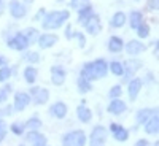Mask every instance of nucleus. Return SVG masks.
Listing matches in <instances>:
<instances>
[{"label": "nucleus", "instance_id": "obj_33", "mask_svg": "<svg viewBox=\"0 0 159 146\" xmlns=\"http://www.w3.org/2000/svg\"><path fill=\"white\" fill-rule=\"evenodd\" d=\"M10 132H11L13 135H16V137H21V135H24L25 127H24L22 122H13V124L10 126Z\"/></svg>", "mask_w": 159, "mask_h": 146}, {"label": "nucleus", "instance_id": "obj_21", "mask_svg": "<svg viewBox=\"0 0 159 146\" xmlns=\"http://www.w3.org/2000/svg\"><path fill=\"white\" fill-rule=\"evenodd\" d=\"M24 137H25V141L30 144H37V143L46 144V137L43 134H40V130H29L27 134H24Z\"/></svg>", "mask_w": 159, "mask_h": 146}, {"label": "nucleus", "instance_id": "obj_26", "mask_svg": "<svg viewBox=\"0 0 159 146\" xmlns=\"http://www.w3.org/2000/svg\"><path fill=\"white\" fill-rule=\"evenodd\" d=\"M129 25L132 29H137L139 25L143 22V13L142 11H137V10H134V11H130V15H129Z\"/></svg>", "mask_w": 159, "mask_h": 146}, {"label": "nucleus", "instance_id": "obj_16", "mask_svg": "<svg viewBox=\"0 0 159 146\" xmlns=\"http://www.w3.org/2000/svg\"><path fill=\"white\" fill-rule=\"evenodd\" d=\"M83 25H84V29H86V32H88L89 35H97V33L100 32V29H102L100 18H99V15H94V13H92V16H91Z\"/></svg>", "mask_w": 159, "mask_h": 146}, {"label": "nucleus", "instance_id": "obj_11", "mask_svg": "<svg viewBox=\"0 0 159 146\" xmlns=\"http://www.w3.org/2000/svg\"><path fill=\"white\" fill-rule=\"evenodd\" d=\"M8 8H10V15L15 18V19H22L25 15H27V7L24 3H21L19 0H11L8 3Z\"/></svg>", "mask_w": 159, "mask_h": 146}, {"label": "nucleus", "instance_id": "obj_55", "mask_svg": "<svg viewBox=\"0 0 159 146\" xmlns=\"http://www.w3.org/2000/svg\"><path fill=\"white\" fill-rule=\"evenodd\" d=\"M134 2H139V0H134Z\"/></svg>", "mask_w": 159, "mask_h": 146}, {"label": "nucleus", "instance_id": "obj_8", "mask_svg": "<svg viewBox=\"0 0 159 146\" xmlns=\"http://www.w3.org/2000/svg\"><path fill=\"white\" fill-rule=\"evenodd\" d=\"M108 132L111 134V137H113L116 141H121V143L127 141V140H129V137H130L129 129H126L123 124H118V122H111V124H110Z\"/></svg>", "mask_w": 159, "mask_h": 146}, {"label": "nucleus", "instance_id": "obj_3", "mask_svg": "<svg viewBox=\"0 0 159 146\" xmlns=\"http://www.w3.org/2000/svg\"><path fill=\"white\" fill-rule=\"evenodd\" d=\"M108 138V129L103 126H96L89 135V146H103Z\"/></svg>", "mask_w": 159, "mask_h": 146}, {"label": "nucleus", "instance_id": "obj_1", "mask_svg": "<svg viewBox=\"0 0 159 146\" xmlns=\"http://www.w3.org/2000/svg\"><path fill=\"white\" fill-rule=\"evenodd\" d=\"M70 18V11L69 10H56V11H49L45 15L42 19V27L45 30H56L69 21Z\"/></svg>", "mask_w": 159, "mask_h": 146}, {"label": "nucleus", "instance_id": "obj_6", "mask_svg": "<svg viewBox=\"0 0 159 146\" xmlns=\"http://www.w3.org/2000/svg\"><path fill=\"white\" fill-rule=\"evenodd\" d=\"M32 103V97L29 92L18 91L15 92V102H13V110L15 111H24Z\"/></svg>", "mask_w": 159, "mask_h": 146}, {"label": "nucleus", "instance_id": "obj_30", "mask_svg": "<svg viewBox=\"0 0 159 146\" xmlns=\"http://www.w3.org/2000/svg\"><path fill=\"white\" fill-rule=\"evenodd\" d=\"M42 126H43V122H42V119H40L38 116L29 117L27 121H25V124H24V127L29 129V130H40V129H42Z\"/></svg>", "mask_w": 159, "mask_h": 146}, {"label": "nucleus", "instance_id": "obj_51", "mask_svg": "<svg viewBox=\"0 0 159 146\" xmlns=\"http://www.w3.org/2000/svg\"><path fill=\"white\" fill-rule=\"evenodd\" d=\"M151 146H159V141H154V143H153Z\"/></svg>", "mask_w": 159, "mask_h": 146}, {"label": "nucleus", "instance_id": "obj_40", "mask_svg": "<svg viewBox=\"0 0 159 146\" xmlns=\"http://www.w3.org/2000/svg\"><path fill=\"white\" fill-rule=\"evenodd\" d=\"M73 37L78 40L80 48H84V46H86V38H84V35H83L81 32H73Z\"/></svg>", "mask_w": 159, "mask_h": 146}, {"label": "nucleus", "instance_id": "obj_5", "mask_svg": "<svg viewBox=\"0 0 159 146\" xmlns=\"http://www.w3.org/2000/svg\"><path fill=\"white\" fill-rule=\"evenodd\" d=\"M30 97H32V103L37 105V107H42V105L48 103L49 100V91L45 87H40V86H34L30 87Z\"/></svg>", "mask_w": 159, "mask_h": 146}, {"label": "nucleus", "instance_id": "obj_57", "mask_svg": "<svg viewBox=\"0 0 159 146\" xmlns=\"http://www.w3.org/2000/svg\"><path fill=\"white\" fill-rule=\"evenodd\" d=\"M61 2H62V0H61Z\"/></svg>", "mask_w": 159, "mask_h": 146}, {"label": "nucleus", "instance_id": "obj_22", "mask_svg": "<svg viewBox=\"0 0 159 146\" xmlns=\"http://www.w3.org/2000/svg\"><path fill=\"white\" fill-rule=\"evenodd\" d=\"M22 76H24V81L27 83V84H35L37 81V76H38V70L35 69V65H27L24 70H22Z\"/></svg>", "mask_w": 159, "mask_h": 146}, {"label": "nucleus", "instance_id": "obj_14", "mask_svg": "<svg viewBox=\"0 0 159 146\" xmlns=\"http://www.w3.org/2000/svg\"><path fill=\"white\" fill-rule=\"evenodd\" d=\"M124 49L129 56H139L143 51H147V45L142 43L140 40H130V42L124 45Z\"/></svg>", "mask_w": 159, "mask_h": 146}, {"label": "nucleus", "instance_id": "obj_20", "mask_svg": "<svg viewBox=\"0 0 159 146\" xmlns=\"http://www.w3.org/2000/svg\"><path fill=\"white\" fill-rule=\"evenodd\" d=\"M154 113H157L156 108H142V110H139L137 114H135V122H137V126H143Z\"/></svg>", "mask_w": 159, "mask_h": 146}, {"label": "nucleus", "instance_id": "obj_31", "mask_svg": "<svg viewBox=\"0 0 159 146\" xmlns=\"http://www.w3.org/2000/svg\"><path fill=\"white\" fill-rule=\"evenodd\" d=\"M24 54H22V60L25 62H29V64H38L40 62V54L37 51H22Z\"/></svg>", "mask_w": 159, "mask_h": 146}, {"label": "nucleus", "instance_id": "obj_48", "mask_svg": "<svg viewBox=\"0 0 159 146\" xmlns=\"http://www.w3.org/2000/svg\"><path fill=\"white\" fill-rule=\"evenodd\" d=\"M5 0H0V16H2L3 15V13H5Z\"/></svg>", "mask_w": 159, "mask_h": 146}, {"label": "nucleus", "instance_id": "obj_37", "mask_svg": "<svg viewBox=\"0 0 159 146\" xmlns=\"http://www.w3.org/2000/svg\"><path fill=\"white\" fill-rule=\"evenodd\" d=\"M86 5H89V0H70V7L73 10H81Z\"/></svg>", "mask_w": 159, "mask_h": 146}, {"label": "nucleus", "instance_id": "obj_56", "mask_svg": "<svg viewBox=\"0 0 159 146\" xmlns=\"http://www.w3.org/2000/svg\"><path fill=\"white\" fill-rule=\"evenodd\" d=\"M45 146H48V144H45Z\"/></svg>", "mask_w": 159, "mask_h": 146}, {"label": "nucleus", "instance_id": "obj_38", "mask_svg": "<svg viewBox=\"0 0 159 146\" xmlns=\"http://www.w3.org/2000/svg\"><path fill=\"white\" fill-rule=\"evenodd\" d=\"M142 81H143V84H147V86H154L156 84V76H154L153 72H148L147 76H145V79H142Z\"/></svg>", "mask_w": 159, "mask_h": 146}, {"label": "nucleus", "instance_id": "obj_46", "mask_svg": "<svg viewBox=\"0 0 159 146\" xmlns=\"http://www.w3.org/2000/svg\"><path fill=\"white\" fill-rule=\"evenodd\" d=\"M65 38H67V40H72V38H73V33H72V27H70V25H67V29H65Z\"/></svg>", "mask_w": 159, "mask_h": 146}, {"label": "nucleus", "instance_id": "obj_41", "mask_svg": "<svg viewBox=\"0 0 159 146\" xmlns=\"http://www.w3.org/2000/svg\"><path fill=\"white\" fill-rule=\"evenodd\" d=\"M8 97H10V92L5 87H2V89H0V105L7 103L8 102Z\"/></svg>", "mask_w": 159, "mask_h": 146}, {"label": "nucleus", "instance_id": "obj_17", "mask_svg": "<svg viewBox=\"0 0 159 146\" xmlns=\"http://www.w3.org/2000/svg\"><path fill=\"white\" fill-rule=\"evenodd\" d=\"M69 113V107H67V103H64V102H56V103H52L51 105V108H49V114L51 116H54L56 119H64L65 116H67Z\"/></svg>", "mask_w": 159, "mask_h": 146}, {"label": "nucleus", "instance_id": "obj_18", "mask_svg": "<svg viewBox=\"0 0 159 146\" xmlns=\"http://www.w3.org/2000/svg\"><path fill=\"white\" fill-rule=\"evenodd\" d=\"M143 130H145V134H148V135H157V132H159V117H157V113H154L148 121L143 124Z\"/></svg>", "mask_w": 159, "mask_h": 146}, {"label": "nucleus", "instance_id": "obj_28", "mask_svg": "<svg viewBox=\"0 0 159 146\" xmlns=\"http://www.w3.org/2000/svg\"><path fill=\"white\" fill-rule=\"evenodd\" d=\"M38 30L35 29V27H25L24 30H22V35L25 37V40L29 42V45H34L37 40H38Z\"/></svg>", "mask_w": 159, "mask_h": 146}, {"label": "nucleus", "instance_id": "obj_4", "mask_svg": "<svg viewBox=\"0 0 159 146\" xmlns=\"http://www.w3.org/2000/svg\"><path fill=\"white\" fill-rule=\"evenodd\" d=\"M142 67H143V62H142V60H139V59H127V60L123 64V69H124L123 76H121V78H123V84L127 83L132 76H135V73H137Z\"/></svg>", "mask_w": 159, "mask_h": 146}, {"label": "nucleus", "instance_id": "obj_42", "mask_svg": "<svg viewBox=\"0 0 159 146\" xmlns=\"http://www.w3.org/2000/svg\"><path fill=\"white\" fill-rule=\"evenodd\" d=\"M147 7H148L150 11H157V8H159V0H148Z\"/></svg>", "mask_w": 159, "mask_h": 146}, {"label": "nucleus", "instance_id": "obj_54", "mask_svg": "<svg viewBox=\"0 0 159 146\" xmlns=\"http://www.w3.org/2000/svg\"><path fill=\"white\" fill-rule=\"evenodd\" d=\"M19 146H27V144H19Z\"/></svg>", "mask_w": 159, "mask_h": 146}, {"label": "nucleus", "instance_id": "obj_25", "mask_svg": "<svg viewBox=\"0 0 159 146\" xmlns=\"http://www.w3.org/2000/svg\"><path fill=\"white\" fill-rule=\"evenodd\" d=\"M80 76L88 79V81H96V76H94V69H92V62H86L83 64L81 70H80Z\"/></svg>", "mask_w": 159, "mask_h": 146}, {"label": "nucleus", "instance_id": "obj_45", "mask_svg": "<svg viewBox=\"0 0 159 146\" xmlns=\"http://www.w3.org/2000/svg\"><path fill=\"white\" fill-rule=\"evenodd\" d=\"M134 146H150V143H148V140L140 138V140H137V141H135V144H134Z\"/></svg>", "mask_w": 159, "mask_h": 146}, {"label": "nucleus", "instance_id": "obj_19", "mask_svg": "<svg viewBox=\"0 0 159 146\" xmlns=\"http://www.w3.org/2000/svg\"><path fill=\"white\" fill-rule=\"evenodd\" d=\"M76 117H78V121L83 122V124H89L92 121V111L86 107V103L78 105V108H76Z\"/></svg>", "mask_w": 159, "mask_h": 146}, {"label": "nucleus", "instance_id": "obj_47", "mask_svg": "<svg viewBox=\"0 0 159 146\" xmlns=\"http://www.w3.org/2000/svg\"><path fill=\"white\" fill-rule=\"evenodd\" d=\"M3 65H8V59L3 54H0V67H3Z\"/></svg>", "mask_w": 159, "mask_h": 146}, {"label": "nucleus", "instance_id": "obj_29", "mask_svg": "<svg viewBox=\"0 0 159 146\" xmlns=\"http://www.w3.org/2000/svg\"><path fill=\"white\" fill-rule=\"evenodd\" d=\"M76 89H78L80 94H88V92L92 91V84H91V81H88V79L80 76L78 81H76Z\"/></svg>", "mask_w": 159, "mask_h": 146}, {"label": "nucleus", "instance_id": "obj_27", "mask_svg": "<svg viewBox=\"0 0 159 146\" xmlns=\"http://www.w3.org/2000/svg\"><path fill=\"white\" fill-rule=\"evenodd\" d=\"M78 11H80V13H78V22L81 24V25L92 16V13H94V10H92L91 5H86V7H83L81 10H78Z\"/></svg>", "mask_w": 159, "mask_h": 146}, {"label": "nucleus", "instance_id": "obj_7", "mask_svg": "<svg viewBox=\"0 0 159 146\" xmlns=\"http://www.w3.org/2000/svg\"><path fill=\"white\" fill-rule=\"evenodd\" d=\"M7 45H8L10 49H13V51H19V52L25 51V49L30 46L29 42L25 40V37L22 35V32H18V33H15V37H11L10 40H7Z\"/></svg>", "mask_w": 159, "mask_h": 146}, {"label": "nucleus", "instance_id": "obj_49", "mask_svg": "<svg viewBox=\"0 0 159 146\" xmlns=\"http://www.w3.org/2000/svg\"><path fill=\"white\" fill-rule=\"evenodd\" d=\"M0 127H7L5 121H3V117H0Z\"/></svg>", "mask_w": 159, "mask_h": 146}, {"label": "nucleus", "instance_id": "obj_35", "mask_svg": "<svg viewBox=\"0 0 159 146\" xmlns=\"http://www.w3.org/2000/svg\"><path fill=\"white\" fill-rule=\"evenodd\" d=\"M137 30V35H139V38H147V37H150V32H151V29H150V25L147 24V22H142L139 27L135 29Z\"/></svg>", "mask_w": 159, "mask_h": 146}, {"label": "nucleus", "instance_id": "obj_32", "mask_svg": "<svg viewBox=\"0 0 159 146\" xmlns=\"http://www.w3.org/2000/svg\"><path fill=\"white\" fill-rule=\"evenodd\" d=\"M108 72H111L115 76H123V72H124L123 64H121V62H118V60L110 62V64H108Z\"/></svg>", "mask_w": 159, "mask_h": 146}, {"label": "nucleus", "instance_id": "obj_44", "mask_svg": "<svg viewBox=\"0 0 159 146\" xmlns=\"http://www.w3.org/2000/svg\"><path fill=\"white\" fill-rule=\"evenodd\" d=\"M7 134H8V129L7 127H0V143L7 138Z\"/></svg>", "mask_w": 159, "mask_h": 146}, {"label": "nucleus", "instance_id": "obj_34", "mask_svg": "<svg viewBox=\"0 0 159 146\" xmlns=\"http://www.w3.org/2000/svg\"><path fill=\"white\" fill-rule=\"evenodd\" d=\"M11 75H13L11 67H8V65H3V67H0V83H7L8 79L11 78Z\"/></svg>", "mask_w": 159, "mask_h": 146}, {"label": "nucleus", "instance_id": "obj_43", "mask_svg": "<svg viewBox=\"0 0 159 146\" xmlns=\"http://www.w3.org/2000/svg\"><path fill=\"white\" fill-rule=\"evenodd\" d=\"M45 15H46V10H45V8H40L38 13L34 16V21H42V19L45 18Z\"/></svg>", "mask_w": 159, "mask_h": 146}, {"label": "nucleus", "instance_id": "obj_9", "mask_svg": "<svg viewBox=\"0 0 159 146\" xmlns=\"http://www.w3.org/2000/svg\"><path fill=\"white\" fill-rule=\"evenodd\" d=\"M126 84H127V95H129V100H130V102H135L137 97H139V94H140V91H142V87H143L142 78L132 76Z\"/></svg>", "mask_w": 159, "mask_h": 146}, {"label": "nucleus", "instance_id": "obj_23", "mask_svg": "<svg viewBox=\"0 0 159 146\" xmlns=\"http://www.w3.org/2000/svg\"><path fill=\"white\" fill-rule=\"evenodd\" d=\"M127 22V16H126V13L123 11H116L115 15L111 16L110 19V27L111 29H121L124 27V24Z\"/></svg>", "mask_w": 159, "mask_h": 146}, {"label": "nucleus", "instance_id": "obj_15", "mask_svg": "<svg viewBox=\"0 0 159 146\" xmlns=\"http://www.w3.org/2000/svg\"><path fill=\"white\" fill-rule=\"evenodd\" d=\"M127 110V105L126 102L123 100H119V99H111L110 103H108V107H107V111L113 116H121L123 113H126Z\"/></svg>", "mask_w": 159, "mask_h": 146}, {"label": "nucleus", "instance_id": "obj_36", "mask_svg": "<svg viewBox=\"0 0 159 146\" xmlns=\"http://www.w3.org/2000/svg\"><path fill=\"white\" fill-rule=\"evenodd\" d=\"M121 94H123V87H121V84H115V86H111L110 91H108V97H110V100H111V99H119V97H121Z\"/></svg>", "mask_w": 159, "mask_h": 146}, {"label": "nucleus", "instance_id": "obj_39", "mask_svg": "<svg viewBox=\"0 0 159 146\" xmlns=\"http://www.w3.org/2000/svg\"><path fill=\"white\" fill-rule=\"evenodd\" d=\"M13 105H7V107L0 108V117H7V116H11L13 114Z\"/></svg>", "mask_w": 159, "mask_h": 146}, {"label": "nucleus", "instance_id": "obj_24", "mask_svg": "<svg viewBox=\"0 0 159 146\" xmlns=\"http://www.w3.org/2000/svg\"><path fill=\"white\" fill-rule=\"evenodd\" d=\"M123 49H124V42L119 37L111 35L108 38V51L113 52V54H118V52H121Z\"/></svg>", "mask_w": 159, "mask_h": 146}, {"label": "nucleus", "instance_id": "obj_50", "mask_svg": "<svg viewBox=\"0 0 159 146\" xmlns=\"http://www.w3.org/2000/svg\"><path fill=\"white\" fill-rule=\"evenodd\" d=\"M5 89H7L8 92H11V91H13V87H11V84H5Z\"/></svg>", "mask_w": 159, "mask_h": 146}, {"label": "nucleus", "instance_id": "obj_52", "mask_svg": "<svg viewBox=\"0 0 159 146\" xmlns=\"http://www.w3.org/2000/svg\"><path fill=\"white\" fill-rule=\"evenodd\" d=\"M32 146H45V144H42V143H37V144H32Z\"/></svg>", "mask_w": 159, "mask_h": 146}, {"label": "nucleus", "instance_id": "obj_53", "mask_svg": "<svg viewBox=\"0 0 159 146\" xmlns=\"http://www.w3.org/2000/svg\"><path fill=\"white\" fill-rule=\"evenodd\" d=\"M34 2V0H25V3H32Z\"/></svg>", "mask_w": 159, "mask_h": 146}, {"label": "nucleus", "instance_id": "obj_2", "mask_svg": "<svg viewBox=\"0 0 159 146\" xmlns=\"http://www.w3.org/2000/svg\"><path fill=\"white\" fill-rule=\"evenodd\" d=\"M86 132L81 129L72 130L62 137V146H86Z\"/></svg>", "mask_w": 159, "mask_h": 146}, {"label": "nucleus", "instance_id": "obj_13", "mask_svg": "<svg viewBox=\"0 0 159 146\" xmlns=\"http://www.w3.org/2000/svg\"><path fill=\"white\" fill-rule=\"evenodd\" d=\"M57 42H59V37L54 33H42V35H38V40H37L38 46L42 49H49L52 46H56Z\"/></svg>", "mask_w": 159, "mask_h": 146}, {"label": "nucleus", "instance_id": "obj_10", "mask_svg": "<svg viewBox=\"0 0 159 146\" xmlns=\"http://www.w3.org/2000/svg\"><path fill=\"white\" fill-rule=\"evenodd\" d=\"M49 75H51V83L54 86H62L67 79V70L62 65H52L49 69Z\"/></svg>", "mask_w": 159, "mask_h": 146}, {"label": "nucleus", "instance_id": "obj_12", "mask_svg": "<svg viewBox=\"0 0 159 146\" xmlns=\"http://www.w3.org/2000/svg\"><path fill=\"white\" fill-rule=\"evenodd\" d=\"M92 69H94V76H96V81L97 79H102L108 75V64L105 59H96L92 60Z\"/></svg>", "mask_w": 159, "mask_h": 146}]
</instances>
